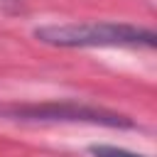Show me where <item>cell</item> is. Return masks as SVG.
<instances>
[{
  "label": "cell",
  "instance_id": "obj_4",
  "mask_svg": "<svg viewBox=\"0 0 157 157\" xmlns=\"http://www.w3.org/2000/svg\"><path fill=\"white\" fill-rule=\"evenodd\" d=\"M25 12L22 0H0V15H20Z\"/></svg>",
  "mask_w": 157,
  "mask_h": 157
},
{
  "label": "cell",
  "instance_id": "obj_3",
  "mask_svg": "<svg viewBox=\"0 0 157 157\" xmlns=\"http://www.w3.org/2000/svg\"><path fill=\"white\" fill-rule=\"evenodd\" d=\"M88 152L93 157H145V155H137V152H130L123 147H113V145H93Z\"/></svg>",
  "mask_w": 157,
  "mask_h": 157
},
{
  "label": "cell",
  "instance_id": "obj_2",
  "mask_svg": "<svg viewBox=\"0 0 157 157\" xmlns=\"http://www.w3.org/2000/svg\"><path fill=\"white\" fill-rule=\"evenodd\" d=\"M2 118L12 120H39V123H91L108 128H132V120L105 110L74 101H49V103H22V105H0Z\"/></svg>",
  "mask_w": 157,
  "mask_h": 157
},
{
  "label": "cell",
  "instance_id": "obj_1",
  "mask_svg": "<svg viewBox=\"0 0 157 157\" xmlns=\"http://www.w3.org/2000/svg\"><path fill=\"white\" fill-rule=\"evenodd\" d=\"M34 39L49 47L86 49V47H155V32L128 22H56L42 25Z\"/></svg>",
  "mask_w": 157,
  "mask_h": 157
}]
</instances>
